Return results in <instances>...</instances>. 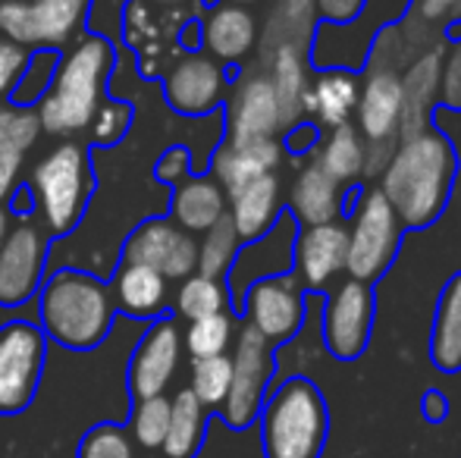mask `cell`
Here are the masks:
<instances>
[{"label": "cell", "instance_id": "cell-1", "mask_svg": "<svg viewBox=\"0 0 461 458\" xmlns=\"http://www.w3.org/2000/svg\"><path fill=\"white\" fill-rule=\"evenodd\" d=\"M458 176L456 145L439 129L399 139L380 170V192L402 229H424L446 211Z\"/></svg>", "mask_w": 461, "mask_h": 458}, {"label": "cell", "instance_id": "cell-2", "mask_svg": "<svg viewBox=\"0 0 461 458\" xmlns=\"http://www.w3.org/2000/svg\"><path fill=\"white\" fill-rule=\"evenodd\" d=\"M113 44L101 35H79L60 54L57 73L44 98L35 104L41 132L50 135H79L95 120L97 107L104 104L107 79L113 73Z\"/></svg>", "mask_w": 461, "mask_h": 458}, {"label": "cell", "instance_id": "cell-3", "mask_svg": "<svg viewBox=\"0 0 461 458\" xmlns=\"http://www.w3.org/2000/svg\"><path fill=\"white\" fill-rule=\"evenodd\" d=\"M113 314L110 286L79 267L44 276L38 289V327L48 339L73 352H92L101 346L113 327Z\"/></svg>", "mask_w": 461, "mask_h": 458}, {"label": "cell", "instance_id": "cell-4", "mask_svg": "<svg viewBox=\"0 0 461 458\" xmlns=\"http://www.w3.org/2000/svg\"><path fill=\"white\" fill-rule=\"evenodd\" d=\"M29 192L35 202V217L48 236H69L86 217L95 192L92 151L79 141H63L38 160L29 176Z\"/></svg>", "mask_w": 461, "mask_h": 458}, {"label": "cell", "instance_id": "cell-5", "mask_svg": "<svg viewBox=\"0 0 461 458\" xmlns=\"http://www.w3.org/2000/svg\"><path fill=\"white\" fill-rule=\"evenodd\" d=\"M267 458H317L327 440V405L311 380L292 377L261 405Z\"/></svg>", "mask_w": 461, "mask_h": 458}, {"label": "cell", "instance_id": "cell-6", "mask_svg": "<svg viewBox=\"0 0 461 458\" xmlns=\"http://www.w3.org/2000/svg\"><path fill=\"white\" fill-rule=\"evenodd\" d=\"M92 0H0V38L25 50H60L82 35Z\"/></svg>", "mask_w": 461, "mask_h": 458}, {"label": "cell", "instance_id": "cell-7", "mask_svg": "<svg viewBox=\"0 0 461 458\" xmlns=\"http://www.w3.org/2000/svg\"><path fill=\"white\" fill-rule=\"evenodd\" d=\"M348 251H346V274L374 286L389 264L395 261L402 245V223L393 214L389 202L380 189H365L355 204L352 223H348Z\"/></svg>", "mask_w": 461, "mask_h": 458}, {"label": "cell", "instance_id": "cell-8", "mask_svg": "<svg viewBox=\"0 0 461 458\" xmlns=\"http://www.w3.org/2000/svg\"><path fill=\"white\" fill-rule=\"evenodd\" d=\"M48 337L38 324L10 320L0 327V415H19L32 405L44 371Z\"/></svg>", "mask_w": 461, "mask_h": 458}, {"label": "cell", "instance_id": "cell-9", "mask_svg": "<svg viewBox=\"0 0 461 458\" xmlns=\"http://www.w3.org/2000/svg\"><path fill=\"white\" fill-rule=\"evenodd\" d=\"M50 236L35 214L16 217L0 245V308H16L35 299L44 283Z\"/></svg>", "mask_w": 461, "mask_h": 458}, {"label": "cell", "instance_id": "cell-10", "mask_svg": "<svg viewBox=\"0 0 461 458\" xmlns=\"http://www.w3.org/2000/svg\"><path fill=\"white\" fill-rule=\"evenodd\" d=\"M270 373H274L270 343L261 333L245 324L236 339V355H232L230 392H226L223 405H220V409H223V421L230 424V427L242 430L261 415Z\"/></svg>", "mask_w": 461, "mask_h": 458}, {"label": "cell", "instance_id": "cell-11", "mask_svg": "<svg viewBox=\"0 0 461 458\" xmlns=\"http://www.w3.org/2000/svg\"><path fill=\"white\" fill-rule=\"evenodd\" d=\"M120 261L151 267L167 280H185L198 270V242L170 217H148L129 232Z\"/></svg>", "mask_w": 461, "mask_h": 458}, {"label": "cell", "instance_id": "cell-12", "mask_svg": "<svg viewBox=\"0 0 461 458\" xmlns=\"http://www.w3.org/2000/svg\"><path fill=\"white\" fill-rule=\"evenodd\" d=\"M295 236H298V220L289 214V211H283V214L276 217L274 227L264 232L261 238L242 242L230 274L223 276L232 305L242 308L245 292H249V286H255L258 280L292 274V261H295Z\"/></svg>", "mask_w": 461, "mask_h": 458}, {"label": "cell", "instance_id": "cell-13", "mask_svg": "<svg viewBox=\"0 0 461 458\" xmlns=\"http://www.w3.org/2000/svg\"><path fill=\"white\" fill-rule=\"evenodd\" d=\"M365 85L358 88V132L367 145L370 166H376L383 157V148H389L393 141H399V126H402V79L395 69L386 67H365ZM367 166V170H370Z\"/></svg>", "mask_w": 461, "mask_h": 458}, {"label": "cell", "instance_id": "cell-14", "mask_svg": "<svg viewBox=\"0 0 461 458\" xmlns=\"http://www.w3.org/2000/svg\"><path fill=\"white\" fill-rule=\"evenodd\" d=\"M374 327V289L361 280H342L330 292L323 311V339L339 361H352L370 343Z\"/></svg>", "mask_w": 461, "mask_h": 458}, {"label": "cell", "instance_id": "cell-15", "mask_svg": "<svg viewBox=\"0 0 461 458\" xmlns=\"http://www.w3.org/2000/svg\"><path fill=\"white\" fill-rule=\"evenodd\" d=\"M239 311H245L249 327L261 333L267 343H283L295 337L304 324L302 283L295 280V274L258 280L255 286H249Z\"/></svg>", "mask_w": 461, "mask_h": 458}, {"label": "cell", "instance_id": "cell-16", "mask_svg": "<svg viewBox=\"0 0 461 458\" xmlns=\"http://www.w3.org/2000/svg\"><path fill=\"white\" fill-rule=\"evenodd\" d=\"M179 358H183V333L176 320L164 314L148 327L129 361V392L135 402L164 396L179 371Z\"/></svg>", "mask_w": 461, "mask_h": 458}, {"label": "cell", "instance_id": "cell-17", "mask_svg": "<svg viewBox=\"0 0 461 458\" xmlns=\"http://www.w3.org/2000/svg\"><path fill=\"white\" fill-rule=\"evenodd\" d=\"M167 104L183 116H207L226 98V73L213 57L185 54L170 73L164 76Z\"/></svg>", "mask_w": 461, "mask_h": 458}, {"label": "cell", "instance_id": "cell-18", "mask_svg": "<svg viewBox=\"0 0 461 458\" xmlns=\"http://www.w3.org/2000/svg\"><path fill=\"white\" fill-rule=\"evenodd\" d=\"M348 229L346 223H317V227H298L295 236V261L292 274L302 286L327 289L336 276L346 270Z\"/></svg>", "mask_w": 461, "mask_h": 458}, {"label": "cell", "instance_id": "cell-19", "mask_svg": "<svg viewBox=\"0 0 461 458\" xmlns=\"http://www.w3.org/2000/svg\"><path fill=\"white\" fill-rule=\"evenodd\" d=\"M439 67H443V44L420 50L399 73L402 79V126L399 139L430 129V116L439 107Z\"/></svg>", "mask_w": 461, "mask_h": 458}, {"label": "cell", "instance_id": "cell-20", "mask_svg": "<svg viewBox=\"0 0 461 458\" xmlns=\"http://www.w3.org/2000/svg\"><path fill=\"white\" fill-rule=\"evenodd\" d=\"M279 129L283 116L270 76H249L239 82L226 107V139H276Z\"/></svg>", "mask_w": 461, "mask_h": 458}, {"label": "cell", "instance_id": "cell-21", "mask_svg": "<svg viewBox=\"0 0 461 458\" xmlns=\"http://www.w3.org/2000/svg\"><path fill=\"white\" fill-rule=\"evenodd\" d=\"M279 160H283V145L276 139H226L213 151L211 176L230 195V192L242 189L251 179L274 173Z\"/></svg>", "mask_w": 461, "mask_h": 458}, {"label": "cell", "instance_id": "cell-22", "mask_svg": "<svg viewBox=\"0 0 461 458\" xmlns=\"http://www.w3.org/2000/svg\"><path fill=\"white\" fill-rule=\"evenodd\" d=\"M201 48L217 63H239L255 48L258 25L242 4H217L201 19Z\"/></svg>", "mask_w": 461, "mask_h": 458}, {"label": "cell", "instance_id": "cell-23", "mask_svg": "<svg viewBox=\"0 0 461 458\" xmlns=\"http://www.w3.org/2000/svg\"><path fill=\"white\" fill-rule=\"evenodd\" d=\"M167 276L141 264L120 261L110 280L116 311L129 314L135 320H158L167 314Z\"/></svg>", "mask_w": 461, "mask_h": 458}, {"label": "cell", "instance_id": "cell-24", "mask_svg": "<svg viewBox=\"0 0 461 458\" xmlns=\"http://www.w3.org/2000/svg\"><path fill=\"white\" fill-rule=\"evenodd\" d=\"M226 214L232 217L242 242L261 238L264 232L276 223V217L283 214L276 173H264V176L245 183L242 189L230 192V195H226Z\"/></svg>", "mask_w": 461, "mask_h": 458}, {"label": "cell", "instance_id": "cell-25", "mask_svg": "<svg viewBox=\"0 0 461 458\" xmlns=\"http://www.w3.org/2000/svg\"><path fill=\"white\" fill-rule=\"evenodd\" d=\"M342 185L317 164H304L292 183V204L289 214L298 220V227H317V223H333L342 214Z\"/></svg>", "mask_w": 461, "mask_h": 458}, {"label": "cell", "instance_id": "cell-26", "mask_svg": "<svg viewBox=\"0 0 461 458\" xmlns=\"http://www.w3.org/2000/svg\"><path fill=\"white\" fill-rule=\"evenodd\" d=\"M358 76L342 67H323L311 79L304 113L314 116V122L333 129L339 122H348L355 104H358Z\"/></svg>", "mask_w": 461, "mask_h": 458}, {"label": "cell", "instance_id": "cell-27", "mask_svg": "<svg viewBox=\"0 0 461 458\" xmlns=\"http://www.w3.org/2000/svg\"><path fill=\"white\" fill-rule=\"evenodd\" d=\"M226 214V192L213 176H188L179 185H173L170 220L179 223L185 232L211 229Z\"/></svg>", "mask_w": 461, "mask_h": 458}, {"label": "cell", "instance_id": "cell-28", "mask_svg": "<svg viewBox=\"0 0 461 458\" xmlns=\"http://www.w3.org/2000/svg\"><path fill=\"white\" fill-rule=\"evenodd\" d=\"M430 358L439 371H461V270L443 286L433 314Z\"/></svg>", "mask_w": 461, "mask_h": 458}, {"label": "cell", "instance_id": "cell-29", "mask_svg": "<svg viewBox=\"0 0 461 458\" xmlns=\"http://www.w3.org/2000/svg\"><path fill=\"white\" fill-rule=\"evenodd\" d=\"M270 85L279 101V116H283V129H292L302 122L304 101H308V67L302 60V50L295 44H279L274 54V67H270Z\"/></svg>", "mask_w": 461, "mask_h": 458}, {"label": "cell", "instance_id": "cell-30", "mask_svg": "<svg viewBox=\"0 0 461 458\" xmlns=\"http://www.w3.org/2000/svg\"><path fill=\"white\" fill-rule=\"evenodd\" d=\"M317 164L342 185H355L367 170V145L361 139L358 126L352 122H339V126L330 129L327 141H323L321 154H317Z\"/></svg>", "mask_w": 461, "mask_h": 458}, {"label": "cell", "instance_id": "cell-31", "mask_svg": "<svg viewBox=\"0 0 461 458\" xmlns=\"http://www.w3.org/2000/svg\"><path fill=\"white\" fill-rule=\"evenodd\" d=\"M207 409L192 396V390H179L170 399V427H167L164 455L167 458H194L204 440Z\"/></svg>", "mask_w": 461, "mask_h": 458}, {"label": "cell", "instance_id": "cell-32", "mask_svg": "<svg viewBox=\"0 0 461 458\" xmlns=\"http://www.w3.org/2000/svg\"><path fill=\"white\" fill-rule=\"evenodd\" d=\"M230 308V289L226 280L217 276H204V274H192L185 280H179V292L173 301V311L179 318H185L188 324L201 318H211V314H223Z\"/></svg>", "mask_w": 461, "mask_h": 458}, {"label": "cell", "instance_id": "cell-33", "mask_svg": "<svg viewBox=\"0 0 461 458\" xmlns=\"http://www.w3.org/2000/svg\"><path fill=\"white\" fill-rule=\"evenodd\" d=\"M239 248H242V238L236 232V223L230 214H223L211 229H204V238L198 242V270L194 274L223 280L236 261Z\"/></svg>", "mask_w": 461, "mask_h": 458}, {"label": "cell", "instance_id": "cell-34", "mask_svg": "<svg viewBox=\"0 0 461 458\" xmlns=\"http://www.w3.org/2000/svg\"><path fill=\"white\" fill-rule=\"evenodd\" d=\"M232 314H211V318L192 320L183 337V348H188L192 361L198 358H217L226 355V348L232 343Z\"/></svg>", "mask_w": 461, "mask_h": 458}, {"label": "cell", "instance_id": "cell-35", "mask_svg": "<svg viewBox=\"0 0 461 458\" xmlns=\"http://www.w3.org/2000/svg\"><path fill=\"white\" fill-rule=\"evenodd\" d=\"M232 380V358L230 355H217V358H198L192 361V396L198 399L204 409H220L230 392Z\"/></svg>", "mask_w": 461, "mask_h": 458}, {"label": "cell", "instance_id": "cell-36", "mask_svg": "<svg viewBox=\"0 0 461 458\" xmlns=\"http://www.w3.org/2000/svg\"><path fill=\"white\" fill-rule=\"evenodd\" d=\"M41 135L35 107H16L0 101V154H25Z\"/></svg>", "mask_w": 461, "mask_h": 458}, {"label": "cell", "instance_id": "cell-37", "mask_svg": "<svg viewBox=\"0 0 461 458\" xmlns=\"http://www.w3.org/2000/svg\"><path fill=\"white\" fill-rule=\"evenodd\" d=\"M57 63H60V50H32L29 54V67H25L19 85L13 88L10 104L16 107H35L44 98V92L50 88L57 73Z\"/></svg>", "mask_w": 461, "mask_h": 458}, {"label": "cell", "instance_id": "cell-38", "mask_svg": "<svg viewBox=\"0 0 461 458\" xmlns=\"http://www.w3.org/2000/svg\"><path fill=\"white\" fill-rule=\"evenodd\" d=\"M170 427V399H139L132 411V436L141 449H160Z\"/></svg>", "mask_w": 461, "mask_h": 458}, {"label": "cell", "instance_id": "cell-39", "mask_svg": "<svg viewBox=\"0 0 461 458\" xmlns=\"http://www.w3.org/2000/svg\"><path fill=\"white\" fill-rule=\"evenodd\" d=\"M132 104H126V101H104L101 107H97L95 120L88 122V139H92V145L97 148H113L120 145L122 139L129 135V129H132Z\"/></svg>", "mask_w": 461, "mask_h": 458}, {"label": "cell", "instance_id": "cell-40", "mask_svg": "<svg viewBox=\"0 0 461 458\" xmlns=\"http://www.w3.org/2000/svg\"><path fill=\"white\" fill-rule=\"evenodd\" d=\"M76 458H135V449L120 424H97L82 436Z\"/></svg>", "mask_w": 461, "mask_h": 458}, {"label": "cell", "instance_id": "cell-41", "mask_svg": "<svg viewBox=\"0 0 461 458\" xmlns=\"http://www.w3.org/2000/svg\"><path fill=\"white\" fill-rule=\"evenodd\" d=\"M439 107L458 113L461 111V35L452 38L443 50V67H439Z\"/></svg>", "mask_w": 461, "mask_h": 458}, {"label": "cell", "instance_id": "cell-42", "mask_svg": "<svg viewBox=\"0 0 461 458\" xmlns=\"http://www.w3.org/2000/svg\"><path fill=\"white\" fill-rule=\"evenodd\" d=\"M29 54L32 50L0 38V101H10L13 88L19 85L25 67H29Z\"/></svg>", "mask_w": 461, "mask_h": 458}, {"label": "cell", "instance_id": "cell-43", "mask_svg": "<svg viewBox=\"0 0 461 458\" xmlns=\"http://www.w3.org/2000/svg\"><path fill=\"white\" fill-rule=\"evenodd\" d=\"M154 176H158L160 183L170 185V189L192 176V154H188V148L185 145L167 148V151L160 154L158 166H154Z\"/></svg>", "mask_w": 461, "mask_h": 458}, {"label": "cell", "instance_id": "cell-44", "mask_svg": "<svg viewBox=\"0 0 461 458\" xmlns=\"http://www.w3.org/2000/svg\"><path fill=\"white\" fill-rule=\"evenodd\" d=\"M365 0H314V13L327 25H348L358 19Z\"/></svg>", "mask_w": 461, "mask_h": 458}, {"label": "cell", "instance_id": "cell-45", "mask_svg": "<svg viewBox=\"0 0 461 458\" xmlns=\"http://www.w3.org/2000/svg\"><path fill=\"white\" fill-rule=\"evenodd\" d=\"M19 170H23V154H0V208L10 204V195L19 183Z\"/></svg>", "mask_w": 461, "mask_h": 458}, {"label": "cell", "instance_id": "cell-46", "mask_svg": "<svg viewBox=\"0 0 461 458\" xmlns=\"http://www.w3.org/2000/svg\"><path fill=\"white\" fill-rule=\"evenodd\" d=\"M314 141H317V122H298V126L289 129L283 148L292 154H302V151H308V148H314Z\"/></svg>", "mask_w": 461, "mask_h": 458}, {"label": "cell", "instance_id": "cell-47", "mask_svg": "<svg viewBox=\"0 0 461 458\" xmlns=\"http://www.w3.org/2000/svg\"><path fill=\"white\" fill-rule=\"evenodd\" d=\"M424 411H427V418H430V421H443L446 411H449V402H446V396H439V392H427Z\"/></svg>", "mask_w": 461, "mask_h": 458}, {"label": "cell", "instance_id": "cell-48", "mask_svg": "<svg viewBox=\"0 0 461 458\" xmlns=\"http://www.w3.org/2000/svg\"><path fill=\"white\" fill-rule=\"evenodd\" d=\"M13 227V214H10V208H0V245H4V238H6V232H10Z\"/></svg>", "mask_w": 461, "mask_h": 458}, {"label": "cell", "instance_id": "cell-49", "mask_svg": "<svg viewBox=\"0 0 461 458\" xmlns=\"http://www.w3.org/2000/svg\"><path fill=\"white\" fill-rule=\"evenodd\" d=\"M461 22V0H456V10H452V22L449 25H458Z\"/></svg>", "mask_w": 461, "mask_h": 458}, {"label": "cell", "instance_id": "cell-50", "mask_svg": "<svg viewBox=\"0 0 461 458\" xmlns=\"http://www.w3.org/2000/svg\"><path fill=\"white\" fill-rule=\"evenodd\" d=\"M232 4H249V0H232Z\"/></svg>", "mask_w": 461, "mask_h": 458}]
</instances>
